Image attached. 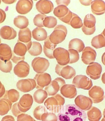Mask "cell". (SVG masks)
Instances as JSON below:
<instances>
[{
	"label": "cell",
	"instance_id": "30",
	"mask_svg": "<svg viewBox=\"0 0 105 121\" xmlns=\"http://www.w3.org/2000/svg\"><path fill=\"white\" fill-rule=\"evenodd\" d=\"M85 48V44L81 39H74L70 42L69 49H73L80 53L83 51Z\"/></svg>",
	"mask_w": 105,
	"mask_h": 121
},
{
	"label": "cell",
	"instance_id": "51",
	"mask_svg": "<svg viewBox=\"0 0 105 121\" xmlns=\"http://www.w3.org/2000/svg\"><path fill=\"white\" fill-rule=\"evenodd\" d=\"M1 121H15V119L11 115L5 116L2 119Z\"/></svg>",
	"mask_w": 105,
	"mask_h": 121
},
{
	"label": "cell",
	"instance_id": "60",
	"mask_svg": "<svg viewBox=\"0 0 105 121\" xmlns=\"http://www.w3.org/2000/svg\"><path fill=\"white\" fill-rule=\"evenodd\" d=\"M1 3V1L0 0V4Z\"/></svg>",
	"mask_w": 105,
	"mask_h": 121
},
{
	"label": "cell",
	"instance_id": "15",
	"mask_svg": "<svg viewBox=\"0 0 105 121\" xmlns=\"http://www.w3.org/2000/svg\"><path fill=\"white\" fill-rule=\"evenodd\" d=\"M30 66L27 62L22 60L18 62L14 69V72L18 77L24 78L29 74Z\"/></svg>",
	"mask_w": 105,
	"mask_h": 121
},
{
	"label": "cell",
	"instance_id": "23",
	"mask_svg": "<svg viewBox=\"0 0 105 121\" xmlns=\"http://www.w3.org/2000/svg\"><path fill=\"white\" fill-rule=\"evenodd\" d=\"M91 10L96 15H101L105 12V2L103 0H94L91 3Z\"/></svg>",
	"mask_w": 105,
	"mask_h": 121
},
{
	"label": "cell",
	"instance_id": "24",
	"mask_svg": "<svg viewBox=\"0 0 105 121\" xmlns=\"http://www.w3.org/2000/svg\"><path fill=\"white\" fill-rule=\"evenodd\" d=\"M43 51L46 56L50 59H54L53 52L57 45L52 44L50 42L49 36L44 41Z\"/></svg>",
	"mask_w": 105,
	"mask_h": 121
},
{
	"label": "cell",
	"instance_id": "49",
	"mask_svg": "<svg viewBox=\"0 0 105 121\" xmlns=\"http://www.w3.org/2000/svg\"><path fill=\"white\" fill-rule=\"evenodd\" d=\"M56 2L58 5H64L67 6L70 2V0H56Z\"/></svg>",
	"mask_w": 105,
	"mask_h": 121
},
{
	"label": "cell",
	"instance_id": "13",
	"mask_svg": "<svg viewBox=\"0 0 105 121\" xmlns=\"http://www.w3.org/2000/svg\"><path fill=\"white\" fill-rule=\"evenodd\" d=\"M102 70L101 65L97 62H95L87 66L86 69V73L90 78L96 80L101 77Z\"/></svg>",
	"mask_w": 105,
	"mask_h": 121
},
{
	"label": "cell",
	"instance_id": "46",
	"mask_svg": "<svg viewBox=\"0 0 105 121\" xmlns=\"http://www.w3.org/2000/svg\"><path fill=\"white\" fill-rule=\"evenodd\" d=\"M18 102L15 103V104H13L12 108V113L13 115L16 117H17L19 115L23 113L21 112L18 109Z\"/></svg>",
	"mask_w": 105,
	"mask_h": 121
},
{
	"label": "cell",
	"instance_id": "16",
	"mask_svg": "<svg viewBox=\"0 0 105 121\" xmlns=\"http://www.w3.org/2000/svg\"><path fill=\"white\" fill-rule=\"evenodd\" d=\"M74 102L76 106L84 111L89 110L93 103L91 98L82 95H78L75 99Z\"/></svg>",
	"mask_w": 105,
	"mask_h": 121
},
{
	"label": "cell",
	"instance_id": "29",
	"mask_svg": "<svg viewBox=\"0 0 105 121\" xmlns=\"http://www.w3.org/2000/svg\"><path fill=\"white\" fill-rule=\"evenodd\" d=\"M27 51V43H24L18 41L14 47L13 53L17 56L23 57Z\"/></svg>",
	"mask_w": 105,
	"mask_h": 121
},
{
	"label": "cell",
	"instance_id": "47",
	"mask_svg": "<svg viewBox=\"0 0 105 121\" xmlns=\"http://www.w3.org/2000/svg\"><path fill=\"white\" fill-rule=\"evenodd\" d=\"M25 56L20 57L15 55L14 53H13V56L11 58V60L14 63L17 64L20 61L24 60L25 59Z\"/></svg>",
	"mask_w": 105,
	"mask_h": 121
},
{
	"label": "cell",
	"instance_id": "50",
	"mask_svg": "<svg viewBox=\"0 0 105 121\" xmlns=\"http://www.w3.org/2000/svg\"><path fill=\"white\" fill-rule=\"evenodd\" d=\"M5 92V87L0 81V98L2 97L4 95Z\"/></svg>",
	"mask_w": 105,
	"mask_h": 121
},
{
	"label": "cell",
	"instance_id": "55",
	"mask_svg": "<svg viewBox=\"0 0 105 121\" xmlns=\"http://www.w3.org/2000/svg\"><path fill=\"white\" fill-rule=\"evenodd\" d=\"M101 80L103 83L105 84V72L103 74L102 76Z\"/></svg>",
	"mask_w": 105,
	"mask_h": 121
},
{
	"label": "cell",
	"instance_id": "54",
	"mask_svg": "<svg viewBox=\"0 0 105 121\" xmlns=\"http://www.w3.org/2000/svg\"><path fill=\"white\" fill-rule=\"evenodd\" d=\"M101 60L102 63L105 65V52L103 54L102 56Z\"/></svg>",
	"mask_w": 105,
	"mask_h": 121
},
{
	"label": "cell",
	"instance_id": "32",
	"mask_svg": "<svg viewBox=\"0 0 105 121\" xmlns=\"http://www.w3.org/2000/svg\"><path fill=\"white\" fill-rule=\"evenodd\" d=\"M48 94L45 90L43 89H38L34 93V100L36 103L41 104L44 102L48 97Z\"/></svg>",
	"mask_w": 105,
	"mask_h": 121
},
{
	"label": "cell",
	"instance_id": "4",
	"mask_svg": "<svg viewBox=\"0 0 105 121\" xmlns=\"http://www.w3.org/2000/svg\"><path fill=\"white\" fill-rule=\"evenodd\" d=\"M96 19L95 17L92 14H88L85 16L82 30L86 35L93 34L96 30L95 24Z\"/></svg>",
	"mask_w": 105,
	"mask_h": 121
},
{
	"label": "cell",
	"instance_id": "26",
	"mask_svg": "<svg viewBox=\"0 0 105 121\" xmlns=\"http://www.w3.org/2000/svg\"><path fill=\"white\" fill-rule=\"evenodd\" d=\"M87 115L89 121H100L102 117V114L99 108L93 106L87 112Z\"/></svg>",
	"mask_w": 105,
	"mask_h": 121
},
{
	"label": "cell",
	"instance_id": "53",
	"mask_svg": "<svg viewBox=\"0 0 105 121\" xmlns=\"http://www.w3.org/2000/svg\"><path fill=\"white\" fill-rule=\"evenodd\" d=\"M3 2L7 4H13L16 1V0H2Z\"/></svg>",
	"mask_w": 105,
	"mask_h": 121
},
{
	"label": "cell",
	"instance_id": "10",
	"mask_svg": "<svg viewBox=\"0 0 105 121\" xmlns=\"http://www.w3.org/2000/svg\"><path fill=\"white\" fill-rule=\"evenodd\" d=\"M36 86V83L35 81L32 79L20 80L16 84L18 89L23 93H27L32 91Z\"/></svg>",
	"mask_w": 105,
	"mask_h": 121
},
{
	"label": "cell",
	"instance_id": "20",
	"mask_svg": "<svg viewBox=\"0 0 105 121\" xmlns=\"http://www.w3.org/2000/svg\"><path fill=\"white\" fill-rule=\"evenodd\" d=\"M61 93L66 98L73 99L77 95V91L75 86L72 84H65L61 87Z\"/></svg>",
	"mask_w": 105,
	"mask_h": 121
},
{
	"label": "cell",
	"instance_id": "9",
	"mask_svg": "<svg viewBox=\"0 0 105 121\" xmlns=\"http://www.w3.org/2000/svg\"><path fill=\"white\" fill-rule=\"evenodd\" d=\"M49 60L45 58L37 57L32 61L31 65L34 71L38 73L46 71L50 66Z\"/></svg>",
	"mask_w": 105,
	"mask_h": 121
},
{
	"label": "cell",
	"instance_id": "61",
	"mask_svg": "<svg viewBox=\"0 0 105 121\" xmlns=\"http://www.w3.org/2000/svg\"><path fill=\"white\" fill-rule=\"evenodd\" d=\"M34 121H37L35 120L34 119Z\"/></svg>",
	"mask_w": 105,
	"mask_h": 121
},
{
	"label": "cell",
	"instance_id": "45",
	"mask_svg": "<svg viewBox=\"0 0 105 121\" xmlns=\"http://www.w3.org/2000/svg\"><path fill=\"white\" fill-rule=\"evenodd\" d=\"M73 16V13L70 10L69 11L68 14L63 18H59L61 21L65 22L66 24L70 25V23L71 19L72 18Z\"/></svg>",
	"mask_w": 105,
	"mask_h": 121
},
{
	"label": "cell",
	"instance_id": "25",
	"mask_svg": "<svg viewBox=\"0 0 105 121\" xmlns=\"http://www.w3.org/2000/svg\"><path fill=\"white\" fill-rule=\"evenodd\" d=\"M18 41L24 43H27L31 41V31L28 28L20 29L18 32Z\"/></svg>",
	"mask_w": 105,
	"mask_h": 121
},
{
	"label": "cell",
	"instance_id": "12",
	"mask_svg": "<svg viewBox=\"0 0 105 121\" xmlns=\"http://www.w3.org/2000/svg\"><path fill=\"white\" fill-rule=\"evenodd\" d=\"M34 79L36 83V89H43L44 87L48 86L51 82V76L47 73H37L34 78Z\"/></svg>",
	"mask_w": 105,
	"mask_h": 121
},
{
	"label": "cell",
	"instance_id": "33",
	"mask_svg": "<svg viewBox=\"0 0 105 121\" xmlns=\"http://www.w3.org/2000/svg\"><path fill=\"white\" fill-rule=\"evenodd\" d=\"M92 46L96 49L105 47V38L101 34L94 37L92 40Z\"/></svg>",
	"mask_w": 105,
	"mask_h": 121
},
{
	"label": "cell",
	"instance_id": "28",
	"mask_svg": "<svg viewBox=\"0 0 105 121\" xmlns=\"http://www.w3.org/2000/svg\"><path fill=\"white\" fill-rule=\"evenodd\" d=\"M12 104L11 101L6 98L0 99V116L7 114L12 109Z\"/></svg>",
	"mask_w": 105,
	"mask_h": 121
},
{
	"label": "cell",
	"instance_id": "6",
	"mask_svg": "<svg viewBox=\"0 0 105 121\" xmlns=\"http://www.w3.org/2000/svg\"><path fill=\"white\" fill-rule=\"evenodd\" d=\"M72 84L78 89L89 90L93 86L92 80L86 76L82 75H77L73 79Z\"/></svg>",
	"mask_w": 105,
	"mask_h": 121
},
{
	"label": "cell",
	"instance_id": "2",
	"mask_svg": "<svg viewBox=\"0 0 105 121\" xmlns=\"http://www.w3.org/2000/svg\"><path fill=\"white\" fill-rule=\"evenodd\" d=\"M65 102V98L59 94L49 97L45 100L44 104L50 112L58 113L64 106Z\"/></svg>",
	"mask_w": 105,
	"mask_h": 121
},
{
	"label": "cell",
	"instance_id": "7",
	"mask_svg": "<svg viewBox=\"0 0 105 121\" xmlns=\"http://www.w3.org/2000/svg\"><path fill=\"white\" fill-rule=\"evenodd\" d=\"M55 71L59 76L66 79H71L76 75V72L72 67L68 65L62 66L58 64L56 65Z\"/></svg>",
	"mask_w": 105,
	"mask_h": 121
},
{
	"label": "cell",
	"instance_id": "35",
	"mask_svg": "<svg viewBox=\"0 0 105 121\" xmlns=\"http://www.w3.org/2000/svg\"><path fill=\"white\" fill-rule=\"evenodd\" d=\"M69 10L67 6L64 5H60L55 8L53 13L58 18H61L67 15Z\"/></svg>",
	"mask_w": 105,
	"mask_h": 121
},
{
	"label": "cell",
	"instance_id": "14",
	"mask_svg": "<svg viewBox=\"0 0 105 121\" xmlns=\"http://www.w3.org/2000/svg\"><path fill=\"white\" fill-rule=\"evenodd\" d=\"M88 95L92 102L97 104L102 102L104 99V92L101 87L94 86L88 91Z\"/></svg>",
	"mask_w": 105,
	"mask_h": 121
},
{
	"label": "cell",
	"instance_id": "21",
	"mask_svg": "<svg viewBox=\"0 0 105 121\" xmlns=\"http://www.w3.org/2000/svg\"><path fill=\"white\" fill-rule=\"evenodd\" d=\"M17 33L12 27L9 26H3L0 30V35L2 38L7 40L14 39L16 37Z\"/></svg>",
	"mask_w": 105,
	"mask_h": 121
},
{
	"label": "cell",
	"instance_id": "41",
	"mask_svg": "<svg viewBox=\"0 0 105 121\" xmlns=\"http://www.w3.org/2000/svg\"><path fill=\"white\" fill-rule=\"evenodd\" d=\"M47 17L46 15L39 14L35 15L33 19L34 24L38 27L42 28L44 27L43 21L44 18Z\"/></svg>",
	"mask_w": 105,
	"mask_h": 121
},
{
	"label": "cell",
	"instance_id": "36",
	"mask_svg": "<svg viewBox=\"0 0 105 121\" xmlns=\"http://www.w3.org/2000/svg\"><path fill=\"white\" fill-rule=\"evenodd\" d=\"M42 46L40 43L37 42H33L28 52L32 56H37L40 55L42 53Z\"/></svg>",
	"mask_w": 105,
	"mask_h": 121
},
{
	"label": "cell",
	"instance_id": "58",
	"mask_svg": "<svg viewBox=\"0 0 105 121\" xmlns=\"http://www.w3.org/2000/svg\"><path fill=\"white\" fill-rule=\"evenodd\" d=\"M101 121H105V118L104 117L101 120Z\"/></svg>",
	"mask_w": 105,
	"mask_h": 121
},
{
	"label": "cell",
	"instance_id": "38",
	"mask_svg": "<svg viewBox=\"0 0 105 121\" xmlns=\"http://www.w3.org/2000/svg\"><path fill=\"white\" fill-rule=\"evenodd\" d=\"M57 24V20L53 16H47L44 18L43 21L44 26L48 28H54Z\"/></svg>",
	"mask_w": 105,
	"mask_h": 121
},
{
	"label": "cell",
	"instance_id": "40",
	"mask_svg": "<svg viewBox=\"0 0 105 121\" xmlns=\"http://www.w3.org/2000/svg\"><path fill=\"white\" fill-rule=\"evenodd\" d=\"M12 69V64L10 60L4 61L0 59V70L3 72L9 73L11 72Z\"/></svg>",
	"mask_w": 105,
	"mask_h": 121
},
{
	"label": "cell",
	"instance_id": "56",
	"mask_svg": "<svg viewBox=\"0 0 105 121\" xmlns=\"http://www.w3.org/2000/svg\"><path fill=\"white\" fill-rule=\"evenodd\" d=\"M101 34L105 38V28L104 29V30L102 32V33Z\"/></svg>",
	"mask_w": 105,
	"mask_h": 121
},
{
	"label": "cell",
	"instance_id": "31",
	"mask_svg": "<svg viewBox=\"0 0 105 121\" xmlns=\"http://www.w3.org/2000/svg\"><path fill=\"white\" fill-rule=\"evenodd\" d=\"M14 24L16 27L21 29L26 28L28 26L29 22L25 16L18 15L14 18Z\"/></svg>",
	"mask_w": 105,
	"mask_h": 121
},
{
	"label": "cell",
	"instance_id": "57",
	"mask_svg": "<svg viewBox=\"0 0 105 121\" xmlns=\"http://www.w3.org/2000/svg\"><path fill=\"white\" fill-rule=\"evenodd\" d=\"M103 115L104 117L105 118V108L104 109L103 112Z\"/></svg>",
	"mask_w": 105,
	"mask_h": 121
},
{
	"label": "cell",
	"instance_id": "5",
	"mask_svg": "<svg viewBox=\"0 0 105 121\" xmlns=\"http://www.w3.org/2000/svg\"><path fill=\"white\" fill-rule=\"evenodd\" d=\"M53 56L59 65L64 66L69 63V53L64 48L59 47L56 48L53 51Z\"/></svg>",
	"mask_w": 105,
	"mask_h": 121
},
{
	"label": "cell",
	"instance_id": "44",
	"mask_svg": "<svg viewBox=\"0 0 105 121\" xmlns=\"http://www.w3.org/2000/svg\"><path fill=\"white\" fill-rule=\"evenodd\" d=\"M34 120L30 115L25 113L19 115L17 117V121H34Z\"/></svg>",
	"mask_w": 105,
	"mask_h": 121
},
{
	"label": "cell",
	"instance_id": "43",
	"mask_svg": "<svg viewBox=\"0 0 105 121\" xmlns=\"http://www.w3.org/2000/svg\"><path fill=\"white\" fill-rule=\"evenodd\" d=\"M58 118L55 113L51 112L45 113L41 117L42 121H57Z\"/></svg>",
	"mask_w": 105,
	"mask_h": 121
},
{
	"label": "cell",
	"instance_id": "48",
	"mask_svg": "<svg viewBox=\"0 0 105 121\" xmlns=\"http://www.w3.org/2000/svg\"><path fill=\"white\" fill-rule=\"evenodd\" d=\"M6 17L5 12L2 9H0V23L4 22Z\"/></svg>",
	"mask_w": 105,
	"mask_h": 121
},
{
	"label": "cell",
	"instance_id": "17",
	"mask_svg": "<svg viewBox=\"0 0 105 121\" xmlns=\"http://www.w3.org/2000/svg\"><path fill=\"white\" fill-rule=\"evenodd\" d=\"M96 53L95 50L90 47H85L82 51V60L85 64L90 65L95 61Z\"/></svg>",
	"mask_w": 105,
	"mask_h": 121
},
{
	"label": "cell",
	"instance_id": "11",
	"mask_svg": "<svg viewBox=\"0 0 105 121\" xmlns=\"http://www.w3.org/2000/svg\"><path fill=\"white\" fill-rule=\"evenodd\" d=\"M33 103L32 96L29 94L23 95L18 102V107L21 112L25 113L31 108Z\"/></svg>",
	"mask_w": 105,
	"mask_h": 121
},
{
	"label": "cell",
	"instance_id": "22",
	"mask_svg": "<svg viewBox=\"0 0 105 121\" xmlns=\"http://www.w3.org/2000/svg\"><path fill=\"white\" fill-rule=\"evenodd\" d=\"M12 56V49L6 44H0V59L4 61L10 60Z\"/></svg>",
	"mask_w": 105,
	"mask_h": 121
},
{
	"label": "cell",
	"instance_id": "8",
	"mask_svg": "<svg viewBox=\"0 0 105 121\" xmlns=\"http://www.w3.org/2000/svg\"><path fill=\"white\" fill-rule=\"evenodd\" d=\"M66 84L65 81L61 78H57L51 82L45 88L48 96H53L57 94L63 85Z\"/></svg>",
	"mask_w": 105,
	"mask_h": 121
},
{
	"label": "cell",
	"instance_id": "3",
	"mask_svg": "<svg viewBox=\"0 0 105 121\" xmlns=\"http://www.w3.org/2000/svg\"><path fill=\"white\" fill-rule=\"evenodd\" d=\"M67 34V30L66 26L62 25H58L49 36V39L52 44L57 45L63 42Z\"/></svg>",
	"mask_w": 105,
	"mask_h": 121
},
{
	"label": "cell",
	"instance_id": "59",
	"mask_svg": "<svg viewBox=\"0 0 105 121\" xmlns=\"http://www.w3.org/2000/svg\"><path fill=\"white\" fill-rule=\"evenodd\" d=\"M1 39L0 38V44L1 43Z\"/></svg>",
	"mask_w": 105,
	"mask_h": 121
},
{
	"label": "cell",
	"instance_id": "34",
	"mask_svg": "<svg viewBox=\"0 0 105 121\" xmlns=\"http://www.w3.org/2000/svg\"><path fill=\"white\" fill-rule=\"evenodd\" d=\"M20 97L19 92L14 89L6 91L4 98H6L11 101L12 103L17 102Z\"/></svg>",
	"mask_w": 105,
	"mask_h": 121
},
{
	"label": "cell",
	"instance_id": "42",
	"mask_svg": "<svg viewBox=\"0 0 105 121\" xmlns=\"http://www.w3.org/2000/svg\"><path fill=\"white\" fill-rule=\"evenodd\" d=\"M68 51L69 53L70 57L69 64H73L77 62L80 58L79 52L73 49H69Z\"/></svg>",
	"mask_w": 105,
	"mask_h": 121
},
{
	"label": "cell",
	"instance_id": "19",
	"mask_svg": "<svg viewBox=\"0 0 105 121\" xmlns=\"http://www.w3.org/2000/svg\"><path fill=\"white\" fill-rule=\"evenodd\" d=\"M33 6L32 0H19L16 4V10L19 14L25 15L30 12Z\"/></svg>",
	"mask_w": 105,
	"mask_h": 121
},
{
	"label": "cell",
	"instance_id": "1",
	"mask_svg": "<svg viewBox=\"0 0 105 121\" xmlns=\"http://www.w3.org/2000/svg\"><path fill=\"white\" fill-rule=\"evenodd\" d=\"M86 112L74 104H66L63 106L57 115V121H85Z\"/></svg>",
	"mask_w": 105,
	"mask_h": 121
},
{
	"label": "cell",
	"instance_id": "52",
	"mask_svg": "<svg viewBox=\"0 0 105 121\" xmlns=\"http://www.w3.org/2000/svg\"><path fill=\"white\" fill-rule=\"evenodd\" d=\"M92 2V0H80L81 4L85 6L90 5Z\"/></svg>",
	"mask_w": 105,
	"mask_h": 121
},
{
	"label": "cell",
	"instance_id": "18",
	"mask_svg": "<svg viewBox=\"0 0 105 121\" xmlns=\"http://www.w3.org/2000/svg\"><path fill=\"white\" fill-rule=\"evenodd\" d=\"M36 7L38 12L45 15L52 12L54 9V5L51 1L39 0L36 4Z\"/></svg>",
	"mask_w": 105,
	"mask_h": 121
},
{
	"label": "cell",
	"instance_id": "37",
	"mask_svg": "<svg viewBox=\"0 0 105 121\" xmlns=\"http://www.w3.org/2000/svg\"><path fill=\"white\" fill-rule=\"evenodd\" d=\"M70 25L74 28L79 29L82 27L83 23L81 18L78 15L73 13V17L70 22Z\"/></svg>",
	"mask_w": 105,
	"mask_h": 121
},
{
	"label": "cell",
	"instance_id": "39",
	"mask_svg": "<svg viewBox=\"0 0 105 121\" xmlns=\"http://www.w3.org/2000/svg\"><path fill=\"white\" fill-rule=\"evenodd\" d=\"M48 112L45 106L39 105L34 110V116L38 120L41 121V117L44 114Z\"/></svg>",
	"mask_w": 105,
	"mask_h": 121
},
{
	"label": "cell",
	"instance_id": "27",
	"mask_svg": "<svg viewBox=\"0 0 105 121\" xmlns=\"http://www.w3.org/2000/svg\"><path fill=\"white\" fill-rule=\"evenodd\" d=\"M32 33L33 38L39 41L45 40L47 38V32L43 28H36Z\"/></svg>",
	"mask_w": 105,
	"mask_h": 121
}]
</instances>
